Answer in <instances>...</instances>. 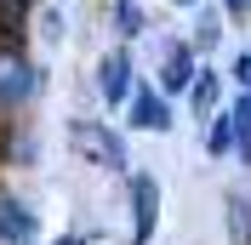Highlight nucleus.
Wrapping results in <instances>:
<instances>
[{
    "instance_id": "1",
    "label": "nucleus",
    "mask_w": 251,
    "mask_h": 245,
    "mask_svg": "<svg viewBox=\"0 0 251 245\" xmlns=\"http://www.w3.org/2000/svg\"><path fill=\"white\" fill-rule=\"evenodd\" d=\"M63 148L75 154V166L97 171V177H126L137 166L126 131L114 120H103V114H63Z\"/></svg>"
},
{
    "instance_id": "2",
    "label": "nucleus",
    "mask_w": 251,
    "mask_h": 245,
    "mask_svg": "<svg viewBox=\"0 0 251 245\" xmlns=\"http://www.w3.org/2000/svg\"><path fill=\"white\" fill-rule=\"evenodd\" d=\"M46 92H51L46 57H34V46H0V114H29Z\"/></svg>"
},
{
    "instance_id": "3",
    "label": "nucleus",
    "mask_w": 251,
    "mask_h": 245,
    "mask_svg": "<svg viewBox=\"0 0 251 245\" xmlns=\"http://www.w3.org/2000/svg\"><path fill=\"white\" fill-rule=\"evenodd\" d=\"M137 80H143V69H137V51L131 46H120V40H109V46L92 57V97H97V108L103 114H120L126 108V97L137 92Z\"/></svg>"
},
{
    "instance_id": "4",
    "label": "nucleus",
    "mask_w": 251,
    "mask_h": 245,
    "mask_svg": "<svg viewBox=\"0 0 251 245\" xmlns=\"http://www.w3.org/2000/svg\"><path fill=\"white\" fill-rule=\"evenodd\" d=\"M149 57H154V74L149 80H154L172 103H183V92L194 86V74H200V51L188 46L183 34H154L149 29Z\"/></svg>"
},
{
    "instance_id": "5",
    "label": "nucleus",
    "mask_w": 251,
    "mask_h": 245,
    "mask_svg": "<svg viewBox=\"0 0 251 245\" xmlns=\"http://www.w3.org/2000/svg\"><path fill=\"white\" fill-rule=\"evenodd\" d=\"M160 205H166V183H160V171L131 166V171H126V217H131L126 245H154V234H160Z\"/></svg>"
},
{
    "instance_id": "6",
    "label": "nucleus",
    "mask_w": 251,
    "mask_h": 245,
    "mask_svg": "<svg viewBox=\"0 0 251 245\" xmlns=\"http://www.w3.org/2000/svg\"><path fill=\"white\" fill-rule=\"evenodd\" d=\"M172 125H177V103L143 74L137 92L126 97V108H120V131H137V137H172Z\"/></svg>"
},
{
    "instance_id": "7",
    "label": "nucleus",
    "mask_w": 251,
    "mask_h": 245,
    "mask_svg": "<svg viewBox=\"0 0 251 245\" xmlns=\"http://www.w3.org/2000/svg\"><path fill=\"white\" fill-rule=\"evenodd\" d=\"M46 240V222H40V205H34L23 188L0 183V245H40Z\"/></svg>"
},
{
    "instance_id": "8",
    "label": "nucleus",
    "mask_w": 251,
    "mask_h": 245,
    "mask_svg": "<svg viewBox=\"0 0 251 245\" xmlns=\"http://www.w3.org/2000/svg\"><path fill=\"white\" fill-rule=\"evenodd\" d=\"M183 40L200 51V57H217L223 40H228V17H223V6H211V0L188 6V29H183Z\"/></svg>"
},
{
    "instance_id": "9",
    "label": "nucleus",
    "mask_w": 251,
    "mask_h": 245,
    "mask_svg": "<svg viewBox=\"0 0 251 245\" xmlns=\"http://www.w3.org/2000/svg\"><path fill=\"white\" fill-rule=\"evenodd\" d=\"M223 103H228V74L211 69V57H200V74H194V86L183 92V108L194 120H205V114H217Z\"/></svg>"
},
{
    "instance_id": "10",
    "label": "nucleus",
    "mask_w": 251,
    "mask_h": 245,
    "mask_svg": "<svg viewBox=\"0 0 251 245\" xmlns=\"http://www.w3.org/2000/svg\"><path fill=\"white\" fill-rule=\"evenodd\" d=\"M103 23H109V34L120 46L149 40V6L143 0H103Z\"/></svg>"
},
{
    "instance_id": "11",
    "label": "nucleus",
    "mask_w": 251,
    "mask_h": 245,
    "mask_svg": "<svg viewBox=\"0 0 251 245\" xmlns=\"http://www.w3.org/2000/svg\"><path fill=\"white\" fill-rule=\"evenodd\" d=\"M69 12H63V0H40L34 6V23H29V40H40L46 51H57V46H69Z\"/></svg>"
},
{
    "instance_id": "12",
    "label": "nucleus",
    "mask_w": 251,
    "mask_h": 245,
    "mask_svg": "<svg viewBox=\"0 0 251 245\" xmlns=\"http://www.w3.org/2000/svg\"><path fill=\"white\" fill-rule=\"evenodd\" d=\"M223 234H228V245H251V188L240 183L223 188Z\"/></svg>"
},
{
    "instance_id": "13",
    "label": "nucleus",
    "mask_w": 251,
    "mask_h": 245,
    "mask_svg": "<svg viewBox=\"0 0 251 245\" xmlns=\"http://www.w3.org/2000/svg\"><path fill=\"white\" fill-rule=\"evenodd\" d=\"M46 160V137H40V125L29 114H17V131H12V171H40Z\"/></svg>"
},
{
    "instance_id": "14",
    "label": "nucleus",
    "mask_w": 251,
    "mask_h": 245,
    "mask_svg": "<svg viewBox=\"0 0 251 245\" xmlns=\"http://www.w3.org/2000/svg\"><path fill=\"white\" fill-rule=\"evenodd\" d=\"M200 148H205V160H234V120H228V108L200 120Z\"/></svg>"
},
{
    "instance_id": "15",
    "label": "nucleus",
    "mask_w": 251,
    "mask_h": 245,
    "mask_svg": "<svg viewBox=\"0 0 251 245\" xmlns=\"http://www.w3.org/2000/svg\"><path fill=\"white\" fill-rule=\"evenodd\" d=\"M228 120H234V160L251 171V92H228Z\"/></svg>"
},
{
    "instance_id": "16",
    "label": "nucleus",
    "mask_w": 251,
    "mask_h": 245,
    "mask_svg": "<svg viewBox=\"0 0 251 245\" xmlns=\"http://www.w3.org/2000/svg\"><path fill=\"white\" fill-rule=\"evenodd\" d=\"M223 74H228V86H234V92H251V46H240L234 57H228V69H223Z\"/></svg>"
},
{
    "instance_id": "17",
    "label": "nucleus",
    "mask_w": 251,
    "mask_h": 245,
    "mask_svg": "<svg viewBox=\"0 0 251 245\" xmlns=\"http://www.w3.org/2000/svg\"><path fill=\"white\" fill-rule=\"evenodd\" d=\"M40 245H103V228H69V234H51Z\"/></svg>"
},
{
    "instance_id": "18",
    "label": "nucleus",
    "mask_w": 251,
    "mask_h": 245,
    "mask_svg": "<svg viewBox=\"0 0 251 245\" xmlns=\"http://www.w3.org/2000/svg\"><path fill=\"white\" fill-rule=\"evenodd\" d=\"M12 131H17V114H0V171H12Z\"/></svg>"
},
{
    "instance_id": "19",
    "label": "nucleus",
    "mask_w": 251,
    "mask_h": 245,
    "mask_svg": "<svg viewBox=\"0 0 251 245\" xmlns=\"http://www.w3.org/2000/svg\"><path fill=\"white\" fill-rule=\"evenodd\" d=\"M217 6H223V17H228V23L251 29V0H217Z\"/></svg>"
},
{
    "instance_id": "20",
    "label": "nucleus",
    "mask_w": 251,
    "mask_h": 245,
    "mask_svg": "<svg viewBox=\"0 0 251 245\" xmlns=\"http://www.w3.org/2000/svg\"><path fill=\"white\" fill-rule=\"evenodd\" d=\"M172 6H177V12H188V6H200V0H172Z\"/></svg>"
}]
</instances>
